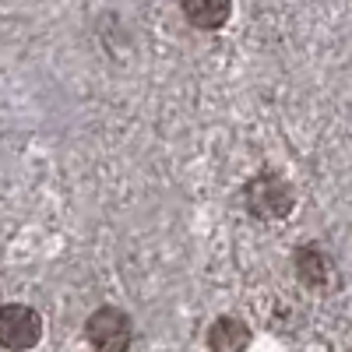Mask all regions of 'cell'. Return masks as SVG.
I'll use <instances>...</instances> for the list:
<instances>
[{
  "mask_svg": "<svg viewBox=\"0 0 352 352\" xmlns=\"http://www.w3.org/2000/svg\"><path fill=\"white\" fill-rule=\"evenodd\" d=\"M296 268H300V278H303L307 285H314V289H324V282H328V275H331L328 257H320L317 250H300V254H296Z\"/></svg>",
  "mask_w": 352,
  "mask_h": 352,
  "instance_id": "obj_6",
  "label": "cell"
},
{
  "mask_svg": "<svg viewBox=\"0 0 352 352\" xmlns=\"http://www.w3.org/2000/svg\"><path fill=\"white\" fill-rule=\"evenodd\" d=\"M247 201H250V212L261 219H282L292 208V190L285 187V180L278 176H257V180L247 187Z\"/></svg>",
  "mask_w": 352,
  "mask_h": 352,
  "instance_id": "obj_3",
  "label": "cell"
},
{
  "mask_svg": "<svg viewBox=\"0 0 352 352\" xmlns=\"http://www.w3.org/2000/svg\"><path fill=\"white\" fill-rule=\"evenodd\" d=\"M250 345V328L240 317H219L208 328V349L212 352H247Z\"/></svg>",
  "mask_w": 352,
  "mask_h": 352,
  "instance_id": "obj_5",
  "label": "cell"
},
{
  "mask_svg": "<svg viewBox=\"0 0 352 352\" xmlns=\"http://www.w3.org/2000/svg\"><path fill=\"white\" fill-rule=\"evenodd\" d=\"M43 335V320L32 307L25 303H11L0 310V345L11 349V352H25L32 349Z\"/></svg>",
  "mask_w": 352,
  "mask_h": 352,
  "instance_id": "obj_2",
  "label": "cell"
},
{
  "mask_svg": "<svg viewBox=\"0 0 352 352\" xmlns=\"http://www.w3.org/2000/svg\"><path fill=\"white\" fill-rule=\"evenodd\" d=\"M85 335L99 352H127L131 345V320L116 307H99L85 324Z\"/></svg>",
  "mask_w": 352,
  "mask_h": 352,
  "instance_id": "obj_1",
  "label": "cell"
},
{
  "mask_svg": "<svg viewBox=\"0 0 352 352\" xmlns=\"http://www.w3.org/2000/svg\"><path fill=\"white\" fill-rule=\"evenodd\" d=\"M184 8V18L201 28V32H215V28H222L232 14V0H180Z\"/></svg>",
  "mask_w": 352,
  "mask_h": 352,
  "instance_id": "obj_4",
  "label": "cell"
}]
</instances>
